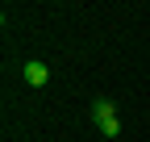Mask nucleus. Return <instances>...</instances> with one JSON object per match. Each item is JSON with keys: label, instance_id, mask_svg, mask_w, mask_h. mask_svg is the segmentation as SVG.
I'll use <instances>...</instances> for the list:
<instances>
[{"label": "nucleus", "instance_id": "obj_2", "mask_svg": "<svg viewBox=\"0 0 150 142\" xmlns=\"http://www.w3.org/2000/svg\"><path fill=\"white\" fill-rule=\"evenodd\" d=\"M21 80H25L29 88H46V84H50V67H46L42 59H25V63H21Z\"/></svg>", "mask_w": 150, "mask_h": 142}, {"label": "nucleus", "instance_id": "obj_1", "mask_svg": "<svg viewBox=\"0 0 150 142\" xmlns=\"http://www.w3.org/2000/svg\"><path fill=\"white\" fill-rule=\"evenodd\" d=\"M92 121H96V130L104 134V138H121V117H117V109H112V100H92Z\"/></svg>", "mask_w": 150, "mask_h": 142}]
</instances>
